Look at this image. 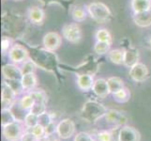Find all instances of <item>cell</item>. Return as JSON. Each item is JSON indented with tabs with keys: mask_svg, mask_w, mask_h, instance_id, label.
Wrapping results in <instances>:
<instances>
[{
	"mask_svg": "<svg viewBox=\"0 0 151 141\" xmlns=\"http://www.w3.org/2000/svg\"><path fill=\"white\" fill-rule=\"evenodd\" d=\"M29 59L34 61V63L40 69L49 72L56 74L58 70V59L53 51L46 48H40L37 46H32L28 49Z\"/></svg>",
	"mask_w": 151,
	"mask_h": 141,
	"instance_id": "obj_1",
	"label": "cell"
},
{
	"mask_svg": "<svg viewBox=\"0 0 151 141\" xmlns=\"http://www.w3.org/2000/svg\"><path fill=\"white\" fill-rule=\"evenodd\" d=\"M107 111L108 108H106L102 103L95 100H88L83 104L80 116L87 122L95 123L100 119L104 118Z\"/></svg>",
	"mask_w": 151,
	"mask_h": 141,
	"instance_id": "obj_2",
	"label": "cell"
},
{
	"mask_svg": "<svg viewBox=\"0 0 151 141\" xmlns=\"http://www.w3.org/2000/svg\"><path fill=\"white\" fill-rule=\"evenodd\" d=\"M88 15L98 24H105L111 20L112 12L109 7L102 2H92L86 6Z\"/></svg>",
	"mask_w": 151,
	"mask_h": 141,
	"instance_id": "obj_3",
	"label": "cell"
},
{
	"mask_svg": "<svg viewBox=\"0 0 151 141\" xmlns=\"http://www.w3.org/2000/svg\"><path fill=\"white\" fill-rule=\"evenodd\" d=\"M24 124L22 121H15L3 127V137L8 141H19L22 138L25 130H24Z\"/></svg>",
	"mask_w": 151,
	"mask_h": 141,
	"instance_id": "obj_4",
	"label": "cell"
},
{
	"mask_svg": "<svg viewBox=\"0 0 151 141\" xmlns=\"http://www.w3.org/2000/svg\"><path fill=\"white\" fill-rule=\"evenodd\" d=\"M62 36L71 43H78L82 40V29L76 23H70L62 27Z\"/></svg>",
	"mask_w": 151,
	"mask_h": 141,
	"instance_id": "obj_5",
	"label": "cell"
},
{
	"mask_svg": "<svg viewBox=\"0 0 151 141\" xmlns=\"http://www.w3.org/2000/svg\"><path fill=\"white\" fill-rule=\"evenodd\" d=\"M8 56L12 63L20 64L24 63L25 60L29 59V52L28 49L25 48L24 46L18 43H14L12 46V48L9 49Z\"/></svg>",
	"mask_w": 151,
	"mask_h": 141,
	"instance_id": "obj_6",
	"label": "cell"
},
{
	"mask_svg": "<svg viewBox=\"0 0 151 141\" xmlns=\"http://www.w3.org/2000/svg\"><path fill=\"white\" fill-rule=\"evenodd\" d=\"M75 123L70 119H63L57 123L56 134L61 139L70 138L75 134Z\"/></svg>",
	"mask_w": 151,
	"mask_h": 141,
	"instance_id": "obj_7",
	"label": "cell"
},
{
	"mask_svg": "<svg viewBox=\"0 0 151 141\" xmlns=\"http://www.w3.org/2000/svg\"><path fill=\"white\" fill-rule=\"evenodd\" d=\"M104 119L110 124H113L114 127H122L129 121V118L126 114L117 109H108Z\"/></svg>",
	"mask_w": 151,
	"mask_h": 141,
	"instance_id": "obj_8",
	"label": "cell"
},
{
	"mask_svg": "<svg viewBox=\"0 0 151 141\" xmlns=\"http://www.w3.org/2000/svg\"><path fill=\"white\" fill-rule=\"evenodd\" d=\"M17 94L14 91L12 87L10 86L8 81L4 80L2 82L1 88V102L3 108H9L12 104L16 102Z\"/></svg>",
	"mask_w": 151,
	"mask_h": 141,
	"instance_id": "obj_9",
	"label": "cell"
},
{
	"mask_svg": "<svg viewBox=\"0 0 151 141\" xmlns=\"http://www.w3.org/2000/svg\"><path fill=\"white\" fill-rule=\"evenodd\" d=\"M99 69H100V64H99L98 59H96L94 56H90L89 59H86L79 66H77L74 71L77 75L86 74L94 76L98 72Z\"/></svg>",
	"mask_w": 151,
	"mask_h": 141,
	"instance_id": "obj_10",
	"label": "cell"
},
{
	"mask_svg": "<svg viewBox=\"0 0 151 141\" xmlns=\"http://www.w3.org/2000/svg\"><path fill=\"white\" fill-rule=\"evenodd\" d=\"M2 74L7 81H19L22 79L23 72L21 68L14 63H7L2 67Z\"/></svg>",
	"mask_w": 151,
	"mask_h": 141,
	"instance_id": "obj_11",
	"label": "cell"
},
{
	"mask_svg": "<svg viewBox=\"0 0 151 141\" xmlns=\"http://www.w3.org/2000/svg\"><path fill=\"white\" fill-rule=\"evenodd\" d=\"M129 76L136 83H141L147 79L149 72L147 65L144 63L138 62L137 64L133 65L132 68H129Z\"/></svg>",
	"mask_w": 151,
	"mask_h": 141,
	"instance_id": "obj_12",
	"label": "cell"
},
{
	"mask_svg": "<svg viewBox=\"0 0 151 141\" xmlns=\"http://www.w3.org/2000/svg\"><path fill=\"white\" fill-rule=\"evenodd\" d=\"M118 141H141V134L134 127L124 125L119 129Z\"/></svg>",
	"mask_w": 151,
	"mask_h": 141,
	"instance_id": "obj_13",
	"label": "cell"
},
{
	"mask_svg": "<svg viewBox=\"0 0 151 141\" xmlns=\"http://www.w3.org/2000/svg\"><path fill=\"white\" fill-rule=\"evenodd\" d=\"M62 43V40L59 34L56 32H48L47 34L44 35L43 40H42V44L43 47L47 50L50 51H56L59 48Z\"/></svg>",
	"mask_w": 151,
	"mask_h": 141,
	"instance_id": "obj_14",
	"label": "cell"
},
{
	"mask_svg": "<svg viewBox=\"0 0 151 141\" xmlns=\"http://www.w3.org/2000/svg\"><path fill=\"white\" fill-rule=\"evenodd\" d=\"M140 55L139 51L136 47L132 45H128L124 48V64L128 68H132L133 65L137 64L139 62Z\"/></svg>",
	"mask_w": 151,
	"mask_h": 141,
	"instance_id": "obj_15",
	"label": "cell"
},
{
	"mask_svg": "<svg viewBox=\"0 0 151 141\" xmlns=\"http://www.w3.org/2000/svg\"><path fill=\"white\" fill-rule=\"evenodd\" d=\"M92 91L100 98H105L109 94H111L107 80L104 78H98L95 80L94 85L92 87Z\"/></svg>",
	"mask_w": 151,
	"mask_h": 141,
	"instance_id": "obj_16",
	"label": "cell"
},
{
	"mask_svg": "<svg viewBox=\"0 0 151 141\" xmlns=\"http://www.w3.org/2000/svg\"><path fill=\"white\" fill-rule=\"evenodd\" d=\"M27 17L31 23L35 25H41L44 22L45 13L40 7H31L27 10Z\"/></svg>",
	"mask_w": 151,
	"mask_h": 141,
	"instance_id": "obj_17",
	"label": "cell"
},
{
	"mask_svg": "<svg viewBox=\"0 0 151 141\" xmlns=\"http://www.w3.org/2000/svg\"><path fill=\"white\" fill-rule=\"evenodd\" d=\"M94 82V76L91 74H83L77 75V86L83 91H88L92 90Z\"/></svg>",
	"mask_w": 151,
	"mask_h": 141,
	"instance_id": "obj_18",
	"label": "cell"
},
{
	"mask_svg": "<svg viewBox=\"0 0 151 141\" xmlns=\"http://www.w3.org/2000/svg\"><path fill=\"white\" fill-rule=\"evenodd\" d=\"M21 83L24 91H32L34 90L36 87L38 85V78L36 76L35 72H31V74H24L22 79H21Z\"/></svg>",
	"mask_w": 151,
	"mask_h": 141,
	"instance_id": "obj_19",
	"label": "cell"
},
{
	"mask_svg": "<svg viewBox=\"0 0 151 141\" xmlns=\"http://www.w3.org/2000/svg\"><path fill=\"white\" fill-rule=\"evenodd\" d=\"M133 21L139 27H148L151 25V10L140 13H133Z\"/></svg>",
	"mask_w": 151,
	"mask_h": 141,
	"instance_id": "obj_20",
	"label": "cell"
},
{
	"mask_svg": "<svg viewBox=\"0 0 151 141\" xmlns=\"http://www.w3.org/2000/svg\"><path fill=\"white\" fill-rule=\"evenodd\" d=\"M131 7L133 13H140L151 10L150 0H132Z\"/></svg>",
	"mask_w": 151,
	"mask_h": 141,
	"instance_id": "obj_21",
	"label": "cell"
},
{
	"mask_svg": "<svg viewBox=\"0 0 151 141\" xmlns=\"http://www.w3.org/2000/svg\"><path fill=\"white\" fill-rule=\"evenodd\" d=\"M107 83L109 86V90H110L111 94H114L117 92L118 90H120L121 88H123L124 86V81L117 76H112L109 77L107 79Z\"/></svg>",
	"mask_w": 151,
	"mask_h": 141,
	"instance_id": "obj_22",
	"label": "cell"
},
{
	"mask_svg": "<svg viewBox=\"0 0 151 141\" xmlns=\"http://www.w3.org/2000/svg\"><path fill=\"white\" fill-rule=\"evenodd\" d=\"M17 121L16 117L14 116L12 110L10 108H2L1 110V125L2 127Z\"/></svg>",
	"mask_w": 151,
	"mask_h": 141,
	"instance_id": "obj_23",
	"label": "cell"
},
{
	"mask_svg": "<svg viewBox=\"0 0 151 141\" xmlns=\"http://www.w3.org/2000/svg\"><path fill=\"white\" fill-rule=\"evenodd\" d=\"M109 59L114 64H124V49H113L108 53Z\"/></svg>",
	"mask_w": 151,
	"mask_h": 141,
	"instance_id": "obj_24",
	"label": "cell"
},
{
	"mask_svg": "<svg viewBox=\"0 0 151 141\" xmlns=\"http://www.w3.org/2000/svg\"><path fill=\"white\" fill-rule=\"evenodd\" d=\"M87 12L80 6H75L71 8V16L75 22H83L86 18Z\"/></svg>",
	"mask_w": 151,
	"mask_h": 141,
	"instance_id": "obj_25",
	"label": "cell"
},
{
	"mask_svg": "<svg viewBox=\"0 0 151 141\" xmlns=\"http://www.w3.org/2000/svg\"><path fill=\"white\" fill-rule=\"evenodd\" d=\"M111 51V43L107 41H96L94 45V52L98 55H105Z\"/></svg>",
	"mask_w": 151,
	"mask_h": 141,
	"instance_id": "obj_26",
	"label": "cell"
},
{
	"mask_svg": "<svg viewBox=\"0 0 151 141\" xmlns=\"http://www.w3.org/2000/svg\"><path fill=\"white\" fill-rule=\"evenodd\" d=\"M113 96L116 102L122 103H126L129 100V98H131V92H129V90L126 87H124L120 90H118L117 92L113 94Z\"/></svg>",
	"mask_w": 151,
	"mask_h": 141,
	"instance_id": "obj_27",
	"label": "cell"
},
{
	"mask_svg": "<svg viewBox=\"0 0 151 141\" xmlns=\"http://www.w3.org/2000/svg\"><path fill=\"white\" fill-rule=\"evenodd\" d=\"M32 98L35 100V103H47L48 102V97L47 94L45 93L43 90H35L32 91L28 92Z\"/></svg>",
	"mask_w": 151,
	"mask_h": 141,
	"instance_id": "obj_28",
	"label": "cell"
},
{
	"mask_svg": "<svg viewBox=\"0 0 151 141\" xmlns=\"http://www.w3.org/2000/svg\"><path fill=\"white\" fill-rule=\"evenodd\" d=\"M24 127H27V129L33 128L37 124H39V116L31 112L27 113L24 119Z\"/></svg>",
	"mask_w": 151,
	"mask_h": 141,
	"instance_id": "obj_29",
	"label": "cell"
},
{
	"mask_svg": "<svg viewBox=\"0 0 151 141\" xmlns=\"http://www.w3.org/2000/svg\"><path fill=\"white\" fill-rule=\"evenodd\" d=\"M19 103H20V106L22 107L24 110L29 111L30 109L32 108V106H34L35 100L32 98V96H31L29 93H27V94H25V95H24L22 97V99L20 100Z\"/></svg>",
	"mask_w": 151,
	"mask_h": 141,
	"instance_id": "obj_30",
	"label": "cell"
},
{
	"mask_svg": "<svg viewBox=\"0 0 151 141\" xmlns=\"http://www.w3.org/2000/svg\"><path fill=\"white\" fill-rule=\"evenodd\" d=\"M95 38H96L97 41H107V43H112V36L106 28L98 29L95 34Z\"/></svg>",
	"mask_w": 151,
	"mask_h": 141,
	"instance_id": "obj_31",
	"label": "cell"
},
{
	"mask_svg": "<svg viewBox=\"0 0 151 141\" xmlns=\"http://www.w3.org/2000/svg\"><path fill=\"white\" fill-rule=\"evenodd\" d=\"M36 69H37V65L34 63L33 60H31L30 59H28L27 60H25L22 67H21V70H22L23 75L27 74H31V72H35Z\"/></svg>",
	"mask_w": 151,
	"mask_h": 141,
	"instance_id": "obj_32",
	"label": "cell"
},
{
	"mask_svg": "<svg viewBox=\"0 0 151 141\" xmlns=\"http://www.w3.org/2000/svg\"><path fill=\"white\" fill-rule=\"evenodd\" d=\"M53 121L54 119L51 116V113H49L47 111H45L44 113L39 115V124H40L41 126H43L44 128Z\"/></svg>",
	"mask_w": 151,
	"mask_h": 141,
	"instance_id": "obj_33",
	"label": "cell"
},
{
	"mask_svg": "<svg viewBox=\"0 0 151 141\" xmlns=\"http://www.w3.org/2000/svg\"><path fill=\"white\" fill-rule=\"evenodd\" d=\"M29 130L30 132H32L36 137H37L39 139H43L46 134H45V128L43 126H41L40 124H37L36 126H34L33 128H30V129H27Z\"/></svg>",
	"mask_w": 151,
	"mask_h": 141,
	"instance_id": "obj_34",
	"label": "cell"
},
{
	"mask_svg": "<svg viewBox=\"0 0 151 141\" xmlns=\"http://www.w3.org/2000/svg\"><path fill=\"white\" fill-rule=\"evenodd\" d=\"M98 141H113L112 130H103L97 134Z\"/></svg>",
	"mask_w": 151,
	"mask_h": 141,
	"instance_id": "obj_35",
	"label": "cell"
},
{
	"mask_svg": "<svg viewBox=\"0 0 151 141\" xmlns=\"http://www.w3.org/2000/svg\"><path fill=\"white\" fill-rule=\"evenodd\" d=\"M12 45H13L12 40L10 39L9 37H6V36H4V37L2 38V40H1V50H2L3 55L9 53V51L10 48H12Z\"/></svg>",
	"mask_w": 151,
	"mask_h": 141,
	"instance_id": "obj_36",
	"label": "cell"
},
{
	"mask_svg": "<svg viewBox=\"0 0 151 141\" xmlns=\"http://www.w3.org/2000/svg\"><path fill=\"white\" fill-rule=\"evenodd\" d=\"M46 111V103H35L32 108L30 109L29 112L33 113L35 115H40Z\"/></svg>",
	"mask_w": 151,
	"mask_h": 141,
	"instance_id": "obj_37",
	"label": "cell"
},
{
	"mask_svg": "<svg viewBox=\"0 0 151 141\" xmlns=\"http://www.w3.org/2000/svg\"><path fill=\"white\" fill-rule=\"evenodd\" d=\"M73 141H95L90 134L86 132H80L75 134Z\"/></svg>",
	"mask_w": 151,
	"mask_h": 141,
	"instance_id": "obj_38",
	"label": "cell"
},
{
	"mask_svg": "<svg viewBox=\"0 0 151 141\" xmlns=\"http://www.w3.org/2000/svg\"><path fill=\"white\" fill-rule=\"evenodd\" d=\"M20 141H40V139H39L32 132H30L29 130L25 129V132L24 133L23 137Z\"/></svg>",
	"mask_w": 151,
	"mask_h": 141,
	"instance_id": "obj_39",
	"label": "cell"
},
{
	"mask_svg": "<svg viewBox=\"0 0 151 141\" xmlns=\"http://www.w3.org/2000/svg\"><path fill=\"white\" fill-rule=\"evenodd\" d=\"M43 5H51V4H59L62 7H66L68 4H69V1L68 0H39Z\"/></svg>",
	"mask_w": 151,
	"mask_h": 141,
	"instance_id": "obj_40",
	"label": "cell"
},
{
	"mask_svg": "<svg viewBox=\"0 0 151 141\" xmlns=\"http://www.w3.org/2000/svg\"><path fill=\"white\" fill-rule=\"evenodd\" d=\"M56 127H57V124H55V121H53L50 124H48L47 126L45 127V134L51 135V134H56Z\"/></svg>",
	"mask_w": 151,
	"mask_h": 141,
	"instance_id": "obj_41",
	"label": "cell"
},
{
	"mask_svg": "<svg viewBox=\"0 0 151 141\" xmlns=\"http://www.w3.org/2000/svg\"><path fill=\"white\" fill-rule=\"evenodd\" d=\"M59 138L60 137L57 135V134H56V135L55 134H51V135H46V137L43 139H41L40 141H60Z\"/></svg>",
	"mask_w": 151,
	"mask_h": 141,
	"instance_id": "obj_42",
	"label": "cell"
},
{
	"mask_svg": "<svg viewBox=\"0 0 151 141\" xmlns=\"http://www.w3.org/2000/svg\"><path fill=\"white\" fill-rule=\"evenodd\" d=\"M148 43H149V45H150V47H151V36H150V38H149V40H148Z\"/></svg>",
	"mask_w": 151,
	"mask_h": 141,
	"instance_id": "obj_43",
	"label": "cell"
},
{
	"mask_svg": "<svg viewBox=\"0 0 151 141\" xmlns=\"http://www.w3.org/2000/svg\"><path fill=\"white\" fill-rule=\"evenodd\" d=\"M150 1H151V0H150Z\"/></svg>",
	"mask_w": 151,
	"mask_h": 141,
	"instance_id": "obj_44",
	"label": "cell"
}]
</instances>
